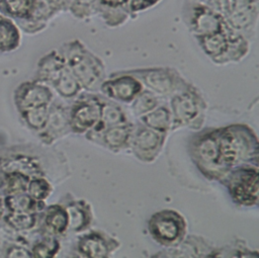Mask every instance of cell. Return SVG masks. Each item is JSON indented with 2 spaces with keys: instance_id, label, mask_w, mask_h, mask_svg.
Listing matches in <instances>:
<instances>
[{
  "instance_id": "83f0119b",
  "label": "cell",
  "mask_w": 259,
  "mask_h": 258,
  "mask_svg": "<svg viewBox=\"0 0 259 258\" xmlns=\"http://www.w3.org/2000/svg\"><path fill=\"white\" fill-rule=\"evenodd\" d=\"M157 104V100L155 96L150 92H144L142 95H140L135 103H134V110L137 114L146 113L149 110L153 109Z\"/></svg>"
},
{
  "instance_id": "5bb4252c",
  "label": "cell",
  "mask_w": 259,
  "mask_h": 258,
  "mask_svg": "<svg viewBox=\"0 0 259 258\" xmlns=\"http://www.w3.org/2000/svg\"><path fill=\"white\" fill-rule=\"evenodd\" d=\"M20 33L14 22L3 15H0V53L10 52L18 48Z\"/></svg>"
},
{
  "instance_id": "ffe728a7",
  "label": "cell",
  "mask_w": 259,
  "mask_h": 258,
  "mask_svg": "<svg viewBox=\"0 0 259 258\" xmlns=\"http://www.w3.org/2000/svg\"><path fill=\"white\" fill-rule=\"evenodd\" d=\"M198 155L200 159L207 164H217L220 162V150H219V142L211 137L203 138L197 148Z\"/></svg>"
},
{
  "instance_id": "603a6c76",
  "label": "cell",
  "mask_w": 259,
  "mask_h": 258,
  "mask_svg": "<svg viewBox=\"0 0 259 258\" xmlns=\"http://www.w3.org/2000/svg\"><path fill=\"white\" fill-rule=\"evenodd\" d=\"M160 143V136L150 130H141L135 139V146L142 152L153 151Z\"/></svg>"
},
{
  "instance_id": "30bf717a",
  "label": "cell",
  "mask_w": 259,
  "mask_h": 258,
  "mask_svg": "<svg viewBox=\"0 0 259 258\" xmlns=\"http://www.w3.org/2000/svg\"><path fill=\"white\" fill-rule=\"evenodd\" d=\"M100 116V106L95 102L78 101L71 111L72 127L77 132H83L95 124Z\"/></svg>"
},
{
  "instance_id": "9c48e42d",
  "label": "cell",
  "mask_w": 259,
  "mask_h": 258,
  "mask_svg": "<svg viewBox=\"0 0 259 258\" xmlns=\"http://www.w3.org/2000/svg\"><path fill=\"white\" fill-rule=\"evenodd\" d=\"M101 88L102 91L110 97L122 101H130L141 91L142 86L136 78L123 75L104 82Z\"/></svg>"
},
{
  "instance_id": "52a82bcc",
  "label": "cell",
  "mask_w": 259,
  "mask_h": 258,
  "mask_svg": "<svg viewBox=\"0 0 259 258\" xmlns=\"http://www.w3.org/2000/svg\"><path fill=\"white\" fill-rule=\"evenodd\" d=\"M53 97L51 90L38 82H24L17 87L14 101L18 111L48 105Z\"/></svg>"
},
{
  "instance_id": "d6a6232c",
  "label": "cell",
  "mask_w": 259,
  "mask_h": 258,
  "mask_svg": "<svg viewBox=\"0 0 259 258\" xmlns=\"http://www.w3.org/2000/svg\"><path fill=\"white\" fill-rule=\"evenodd\" d=\"M8 254H6V256L8 257H30L32 256L27 250L21 248L20 246H11L8 250H7Z\"/></svg>"
},
{
  "instance_id": "4316f807",
  "label": "cell",
  "mask_w": 259,
  "mask_h": 258,
  "mask_svg": "<svg viewBox=\"0 0 259 258\" xmlns=\"http://www.w3.org/2000/svg\"><path fill=\"white\" fill-rule=\"evenodd\" d=\"M100 115L107 124H116L121 122L123 115L121 110L115 104H103L100 106Z\"/></svg>"
},
{
  "instance_id": "5b68a950",
  "label": "cell",
  "mask_w": 259,
  "mask_h": 258,
  "mask_svg": "<svg viewBox=\"0 0 259 258\" xmlns=\"http://www.w3.org/2000/svg\"><path fill=\"white\" fill-rule=\"evenodd\" d=\"M258 15L259 0H237L235 8L224 20L230 29L245 36L255 27Z\"/></svg>"
},
{
  "instance_id": "44dd1931",
  "label": "cell",
  "mask_w": 259,
  "mask_h": 258,
  "mask_svg": "<svg viewBox=\"0 0 259 258\" xmlns=\"http://www.w3.org/2000/svg\"><path fill=\"white\" fill-rule=\"evenodd\" d=\"M144 122L157 131H166L170 125L169 111L165 107H160L143 117Z\"/></svg>"
},
{
  "instance_id": "4fadbf2b",
  "label": "cell",
  "mask_w": 259,
  "mask_h": 258,
  "mask_svg": "<svg viewBox=\"0 0 259 258\" xmlns=\"http://www.w3.org/2000/svg\"><path fill=\"white\" fill-rule=\"evenodd\" d=\"M137 75H139L148 86L161 93L171 90L175 80V74L169 69L141 70Z\"/></svg>"
},
{
  "instance_id": "7c38bea8",
  "label": "cell",
  "mask_w": 259,
  "mask_h": 258,
  "mask_svg": "<svg viewBox=\"0 0 259 258\" xmlns=\"http://www.w3.org/2000/svg\"><path fill=\"white\" fill-rule=\"evenodd\" d=\"M38 0H0V10L20 21L23 26L33 16Z\"/></svg>"
},
{
  "instance_id": "6da1fadb",
  "label": "cell",
  "mask_w": 259,
  "mask_h": 258,
  "mask_svg": "<svg viewBox=\"0 0 259 258\" xmlns=\"http://www.w3.org/2000/svg\"><path fill=\"white\" fill-rule=\"evenodd\" d=\"M66 65L79 83L86 88H93L103 76V65L78 39L66 44L60 52Z\"/></svg>"
},
{
  "instance_id": "e575fe53",
  "label": "cell",
  "mask_w": 259,
  "mask_h": 258,
  "mask_svg": "<svg viewBox=\"0 0 259 258\" xmlns=\"http://www.w3.org/2000/svg\"><path fill=\"white\" fill-rule=\"evenodd\" d=\"M188 1H193V2H200V3H204L206 0H188Z\"/></svg>"
},
{
  "instance_id": "2e32d148",
  "label": "cell",
  "mask_w": 259,
  "mask_h": 258,
  "mask_svg": "<svg viewBox=\"0 0 259 258\" xmlns=\"http://www.w3.org/2000/svg\"><path fill=\"white\" fill-rule=\"evenodd\" d=\"M51 83H53L59 93L65 97H71L75 95L80 89V83L71 73L67 65H65L59 71Z\"/></svg>"
},
{
  "instance_id": "d4e9b609",
  "label": "cell",
  "mask_w": 259,
  "mask_h": 258,
  "mask_svg": "<svg viewBox=\"0 0 259 258\" xmlns=\"http://www.w3.org/2000/svg\"><path fill=\"white\" fill-rule=\"evenodd\" d=\"M51 185L45 178H33L30 179L27 187L28 194L36 199L44 200L51 193Z\"/></svg>"
},
{
  "instance_id": "cb8c5ba5",
  "label": "cell",
  "mask_w": 259,
  "mask_h": 258,
  "mask_svg": "<svg viewBox=\"0 0 259 258\" xmlns=\"http://www.w3.org/2000/svg\"><path fill=\"white\" fill-rule=\"evenodd\" d=\"M130 136V130L127 126H114L108 128L104 134V141L110 147L123 146Z\"/></svg>"
},
{
  "instance_id": "8992f818",
  "label": "cell",
  "mask_w": 259,
  "mask_h": 258,
  "mask_svg": "<svg viewBox=\"0 0 259 258\" xmlns=\"http://www.w3.org/2000/svg\"><path fill=\"white\" fill-rule=\"evenodd\" d=\"M231 192L240 203L252 204L258 198V172L256 169H243L235 173L231 181Z\"/></svg>"
},
{
  "instance_id": "484cf974",
  "label": "cell",
  "mask_w": 259,
  "mask_h": 258,
  "mask_svg": "<svg viewBox=\"0 0 259 258\" xmlns=\"http://www.w3.org/2000/svg\"><path fill=\"white\" fill-rule=\"evenodd\" d=\"M59 244L55 239H46L36 243L32 248V256L52 257L58 251Z\"/></svg>"
},
{
  "instance_id": "e0dca14e",
  "label": "cell",
  "mask_w": 259,
  "mask_h": 258,
  "mask_svg": "<svg viewBox=\"0 0 259 258\" xmlns=\"http://www.w3.org/2000/svg\"><path fill=\"white\" fill-rule=\"evenodd\" d=\"M46 227L54 234H62L69 225L68 212L60 205L49 207L45 217Z\"/></svg>"
},
{
  "instance_id": "9a60e30c",
  "label": "cell",
  "mask_w": 259,
  "mask_h": 258,
  "mask_svg": "<svg viewBox=\"0 0 259 258\" xmlns=\"http://www.w3.org/2000/svg\"><path fill=\"white\" fill-rule=\"evenodd\" d=\"M78 246L80 252L88 257H105L108 252L105 240L96 233L83 236Z\"/></svg>"
},
{
  "instance_id": "7a4b0ae2",
  "label": "cell",
  "mask_w": 259,
  "mask_h": 258,
  "mask_svg": "<svg viewBox=\"0 0 259 258\" xmlns=\"http://www.w3.org/2000/svg\"><path fill=\"white\" fill-rule=\"evenodd\" d=\"M196 38L203 52L218 63L240 60L248 52L246 37L230 29L226 23L222 30Z\"/></svg>"
},
{
  "instance_id": "1f68e13d",
  "label": "cell",
  "mask_w": 259,
  "mask_h": 258,
  "mask_svg": "<svg viewBox=\"0 0 259 258\" xmlns=\"http://www.w3.org/2000/svg\"><path fill=\"white\" fill-rule=\"evenodd\" d=\"M51 8L58 14L62 11H69L72 0H45Z\"/></svg>"
},
{
  "instance_id": "277c9868",
  "label": "cell",
  "mask_w": 259,
  "mask_h": 258,
  "mask_svg": "<svg viewBox=\"0 0 259 258\" xmlns=\"http://www.w3.org/2000/svg\"><path fill=\"white\" fill-rule=\"evenodd\" d=\"M153 238L161 244H173L183 234L184 222L173 210H162L155 213L149 223Z\"/></svg>"
},
{
  "instance_id": "f1b7e54d",
  "label": "cell",
  "mask_w": 259,
  "mask_h": 258,
  "mask_svg": "<svg viewBox=\"0 0 259 258\" xmlns=\"http://www.w3.org/2000/svg\"><path fill=\"white\" fill-rule=\"evenodd\" d=\"M204 3L225 19L235 8L237 0H206Z\"/></svg>"
},
{
  "instance_id": "836d02e7",
  "label": "cell",
  "mask_w": 259,
  "mask_h": 258,
  "mask_svg": "<svg viewBox=\"0 0 259 258\" xmlns=\"http://www.w3.org/2000/svg\"><path fill=\"white\" fill-rule=\"evenodd\" d=\"M2 216H3V202L0 197V220L2 219Z\"/></svg>"
},
{
  "instance_id": "4dcf8cb0",
  "label": "cell",
  "mask_w": 259,
  "mask_h": 258,
  "mask_svg": "<svg viewBox=\"0 0 259 258\" xmlns=\"http://www.w3.org/2000/svg\"><path fill=\"white\" fill-rule=\"evenodd\" d=\"M161 0H130V11L132 16L156 6Z\"/></svg>"
},
{
  "instance_id": "7402d4cb",
  "label": "cell",
  "mask_w": 259,
  "mask_h": 258,
  "mask_svg": "<svg viewBox=\"0 0 259 258\" xmlns=\"http://www.w3.org/2000/svg\"><path fill=\"white\" fill-rule=\"evenodd\" d=\"M97 0H72L69 11L78 19H87L96 13Z\"/></svg>"
},
{
  "instance_id": "ac0fdd59",
  "label": "cell",
  "mask_w": 259,
  "mask_h": 258,
  "mask_svg": "<svg viewBox=\"0 0 259 258\" xmlns=\"http://www.w3.org/2000/svg\"><path fill=\"white\" fill-rule=\"evenodd\" d=\"M172 108L176 119L180 121L190 120L197 112V107L194 99L186 94L176 96L172 100Z\"/></svg>"
},
{
  "instance_id": "8fae6325",
  "label": "cell",
  "mask_w": 259,
  "mask_h": 258,
  "mask_svg": "<svg viewBox=\"0 0 259 258\" xmlns=\"http://www.w3.org/2000/svg\"><path fill=\"white\" fill-rule=\"evenodd\" d=\"M246 143L243 139L237 137L231 133H226L223 135L221 141L219 142V150L221 159L228 164H235L243 158L247 153Z\"/></svg>"
},
{
  "instance_id": "f546056e",
  "label": "cell",
  "mask_w": 259,
  "mask_h": 258,
  "mask_svg": "<svg viewBox=\"0 0 259 258\" xmlns=\"http://www.w3.org/2000/svg\"><path fill=\"white\" fill-rule=\"evenodd\" d=\"M69 224L73 230H80L86 222L85 213L82 209L74 206L69 209Z\"/></svg>"
},
{
  "instance_id": "ba28073f",
  "label": "cell",
  "mask_w": 259,
  "mask_h": 258,
  "mask_svg": "<svg viewBox=\"0 0 259 258\" xmlns=\"http://www.w3.org/2000/svg\"><path fill=\"white\" fill-rule=\"evenodd\" d=\"M95 15L109 26L120 25L132 16L130 0H97Z\"/></svg>"
},
{
  "instance_id": "3957f363",
  "label": "cell",
  "mask_w": 259,
  "mask_h": 258,
  "mask_svg": "<svg viewBox=\"0 0 259 258\" xmlns=\"http://www.w3.org/2000/svg\"><path fill=\"white\" fill-rule=\"evenodd\" d=\"M182 15L186 25L195 37L220 31L225 27L224 18L205 3L184 0Z\"/></svg>"
},
{
  "instance_id": "d6986e66",
  "label": "cell",
  "mask_w": 259,
  "mask_h": 258,
  "mask_svg": "<svg viewBox=\"0 0 259 258\" xmlns=\"http://www.w3.org/2000/svg\"><path fill=\"white\" fill-rule=\"evenodd\" d=\"M23 120L32 130H42L49 117L48 105H40L19 111Z\"/></svg>"
}]
</instances>
